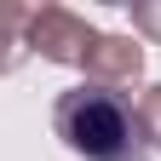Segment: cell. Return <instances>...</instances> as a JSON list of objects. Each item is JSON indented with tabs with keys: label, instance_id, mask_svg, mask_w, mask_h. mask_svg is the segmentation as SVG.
<instances>
[{
	"label": "cell",
	"instance_id": "cell-1",
	"mask_svg": "<svg viewBox=\"0 0 161 161\" xmlns=\"http://www.w3.org/2000/svg\"><path fill=\"white\" fill-rule=\"evenodd\" d=\"M52 132L64 138V150L80 161H150L155 144L144 132V115H138L132 92L121 86H80L58 92L52 104Z\"/></svg>",
	"mask_w": 161,
	"mask_h": 161
},
{
	"label": "cell",
	"instance_id": "cell-2",
	"mask_svg": "<svg viewBox=\"0 0 161 161\" xmlns=\"http://www.w3.org/2000/svg\"><path fill=\"white\" fill-rule=\"evenodd\" d=\"M98 35H104V29H92L86 17L69 12V6H35V12H29V52H40L46 64L86 69Z\"/></svg>",
	"mask_w": 161,
	"mask_h": 161
},
{
	"label": "cell",
	"instance_id": "cell-3",
	"mask_svg": "<svg viewBox=\"0 0 161 161\" xmlns=\"http://www.w3.org/2000/svg\"><path fill=\"white\" fill-rule=\"evenodd\" d=\"M138 75H144V46L132 35H98V46L86 58V80L92 86H121L127 92Z\"/></svg>",
	"mask_w": 161,
	"mask_h": 161
},
{
	"label": "cell",
	"instance_id": "cell-4",
	"mask_svg": "<svg viewBox=\"0 0 161 161\" xmlns=\"http://www.w3.org/2000/svg\"><path fill=\"white\" fill-rule=\"evenodd\" d=\"M29 12L35 6H17V0H0V75H12L29 52Z\"/></svg>",
	"mask_w": 161,
	"mask_h": 161
},
{
	"label": "cell",
	"instance_id": "cell-5",
	"mask_svg": "<svg viewBox=\"0 0 161 161\" xmlns=\"http://www.w3.org/2000/svg\"><path fill=\"white\" fill-rule=\"evenodd\" d=\"M138 115H144V132H150V144L161 150V80H155L144 98H138Z\"/></svg>",
	"mask_w": 161,
	"mask_h": 161
},
{
	"label": "cell",
	"instance_id": "cell-6",
	"mask_svg": "<svg viewBox=\"0 0 161 161\" xmlns=\"http://www.w3.org/2000/svg\"><path fill=\"white\" fill-rule=\"evenodd\" d=\"M132 29L150 35V40H161V6H132Z\"/></svg>",
	"mask_w": 161,
	"mask_h": 161
}]
</instances>
